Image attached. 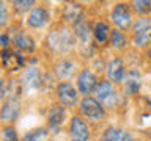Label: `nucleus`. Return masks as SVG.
Returning a JSON list of instances; mask_svg holds the SVG:
<instances>
[{"mask_svg":"<svg viewBox=\"0 0 151 141\" xmlns=\"http://www.w3.org/2000/svg\"><path fill=\"white\" fill-rule=\"evenodd\" d=\"M2 63L3 66L6 68L8 70H17L21 69L24 64H25V61H24V56L21 53H17V52H14L11 47H6V49L2 50Z\"/></svg>","mask_w":151,"mask_h":141,"instance_id":"9b49d317","label":"nucleus"},{"mask_svg":"<svg viewBox=\"0 0 151 141\" xmlns=\"http://www.w3.org/2000/svg\"><path fill=\"white\" fill-rule=\"evenodd\" d=\"M74 68H76V66H74L73 61L61 60V61H58V63L55 64L54 70H55V75L60 80H66V78H69L71 75L74 74Z\"/></svg>","mask_w":151,"mask_h":141,"instance_id":"aec40b11","label":"nucleus"},{"mask_svg":"<svg viewBox=\"0 0 151 141\" xmlns=\"http://www.w3.org/2000/svg\"><path fill=\"white\" fill-rule=\"evenodd\" d=\"M63 17L65 21H73L74 24L82 19V8L79 3H68L63 9Z\"/></svg>","mask_w":151,"mask_h":141,"instance_id":"412c9836","label":"nucleus"},{"mask_svg":"<svg viewBox=\"0 0 151 141\" xmlns=\"http://www.w3.org/2000/svg\"><path fill=\"white\" fill-rule=\"evenodd\" d=\"M2 141H19L16 129L13 125H5L2 132Z\"/></svg>","mask_w":151,"mask_h":141,"instance_id":"b1692460","label":"nucleus"},{"mask_svg":"<svg viewBox=\"0 0 151 141\" xmlns=\"http://www.w3.org/2000/svg\"><path fill=\"white\" fill-rule=\"evenodd\" d=\"M33 5H35V2L33 0H25V2H13V6L16 11L19 13H25L27 9H30Z\"/></svg>","mask_w":151,"mask_h":141,"instance_id":"a878e982","label":"nucleus"},{"mask_svg":"<svg viewBox=\"0 0 151 141\" xmlns=\"http://www.w3.org/2000/svg\"><path fill=\"white\" fill-rule=\"evenodd\" d=\"M11 41L14 42V46H16L17 49H21V50H25V52H33L35 50V42H33L32 38L24 31L16 33Z\"/></svg>","mask_w":151,"mask_h":141,"instance_id":"6ab92c4d","label":"nucleus"},{"mask_svg":"<svg viewBox=\"0 0 151 141\" xmlns=\"http://www.w3.org/2000/svg\"><path fill=\"white\" fill-rule=\"evenodd\" d=\"M110 31L112 30L109 28V25L104 21L96 22L93 27V36H94L98 44H106V42H109V39H110Z\"/></svg>","mask_w":151,"mask_h":141,"instance_id":"dca6fc26","label":"nucleus"},{"mask_svg":"<svg viewBox=\"0 0 151 141\" xmlns=\"http://www.w3.org/2000/svg\"><path fill=\"white\" fill-rule=\"evenodd\" d=\"M146 55H148V58L151 60V47H148V50H146Z\"/></svg>","mask_w":151,"mask_h":141,"instance_id":"c85d7f7f","label":"nucleus"},{"mask_svg":"<svg viewBox=\"0 0 151 141\" xmlns=\"http://www.w3.org/2000/svg\"><path fill=\"white\" fill-rule=\"evenodd\" d=\"M124 63L120 58H113L107 66V78L110 83H120L124 78Z\"/></svg>","mask_w":151,"mask_h":141,"instance_id":"f8f14e48","label":"nucleus"},{"mask_svg":"<svg viewBox=\"0 0 151 141\" xmlns=\"http://www.w3.org/2000/svg\"><path fill=\"white\" fill-rule=\"evenodd\" d=\"M123 83H124V91L127 94H137L140 91V72L137 69H129L126 70L124 74V78H123Z\"/></svg>","mask_w":151,"mask_h":141,"instance_id":"ddd939ff","label":"nucleus"},{"mask_svg":"<svg viewBox=\"0 0 151 141\" xmlns=\"http://www.w3.org/2000/svg\"><path fill=\"white\" fill-rule=\"evenodd\" d=\"M79 110H80V115L83 118H87L90 121H99L106 116V110L104 107L99 103L94 97H83L79 103Z\"/></svg>","mask_w":151,"mask_h":141,"instance_id":"7ed1b4c3","label":"nucleus"},{"mask_svg":"<svg viewBox=\"0 0 151 141\" xmlns=\"http://www.w3.org/2000/svg\"><path fill=\"white\" fill-rule=\"evenodd\" d=\"M0 50H2V44H0ZM0 56H2V52H0Z\"/></svg>","mask_w":151,"mask_h":141,"instance_id":"c756f323","label":"nucleus"},{"mask_svg":"<svg viewBox=\"0 0 151 141\" xmlns=\"http://www.w3.org/2000/svg\"><path fill=\"white\" fill-rule=\"evenodd\" d=\"M110 19L118 27V30H127L129 27H132V14L129 11V5L116 3L110 13Z\"/></svg>","mask_w":151,"mask_h":141,"instance_id":"39448f33","label":"nucleus"},{"mask_svg":"<svg viewBox=\"0 0 151 141\" xmlns=\"http://www.w3.org/2000/svg\"><path fill=\"white\" fill-rule=\"evenodd\" d=\"M65 121V108L61 105H52L49 111V127L57 130Z\"/></svg>","mask_w":151,"mask_h":141,"instance_id":"f3484780","label":"nucleus"},{"mask_svg":"<svg viewBox=\"0 0 151 141\" xmlns=\"http://www.w3.org/2000/svg\"><path fill=\"white\" fill-rule=\"evenodd\" d=\"M19 111H21V103L17 100V96L8 94V97L3 100L2 108H0V121L13 122L14 119H17Z\"/></svg>","mask_w":151,"mask_h":141,"instance_id":"0eeeda50","label":"nucleus"},{"mask_svg":"<svg viewBox=\"0 0 151 141\" xmlns=\"http://www.w3.org/2000/svg\"><path fill=\"white\" fill-rule=\"evenodd\" d=\"M94 99L106 108H112L116 102V93L113 89V85L109 80H101L94 89Z\"/></svg>","mask_w":151,"mask_h":141,"instance_id":"20e7f679","label":"nucleus"},{"mask_svg":"<svg viewBox=\"0 0 151 141\" xmlns=\"http://www.w3.org/2000/svg\"><path fill=\"white\" fill-rule=\"evenodd\" d=\"M46 135H47V132L44 129H36V130H32L24 135L22 141H42L46 138Z\"/></svg>","mask_w":151,"mask_h":141,"instance_id":"5701e85b","label":"nucleus"},{"mask_svg":"<svg viewBox=\"0 0 151 141\" xmlns=\"http://www.w3.org/2000/svg\"><path fill=\"white\" fill-rule=\"evenodd\" d=\"M109 44H110L112 49L115 50H121L126 47V36L124 33L121 30H118V28H113L110 31V39H109Z\"/></svg>","mask_w":151,"mask_h":141,"instance_id":"4be33fe9","label":"nucleus"},{"mask_svg":"<svg viewBox=\"0 0 151 141\" xmlns=\"http://www.w3.org/2000/svg\"><path fill=\"white\" fill-rule=\"evenodd\" d=\"M129 140L131 136L124 130L116 129V127H107L101 136V141H129Z\"/></svg>","mask_w":151,"mask_h":141,"instance_id":"a211bd4d","label":"nucleus"},{"mask_svg":"<svg viewBox=\"0 0 151 141\" xmlns=\"http://www.w3.org/2000/svg\"><path fill=\"white\" fill-rule=\"evenodd\" d=\"M41 83H42V77H41V72L38 68H27L22 72V78H21L22 89H25L28 93L36 91L41 86Z\"/></svg>","mask_w":151,"mask_h":141,"instance_id":"9d476101","label":"nucleus"},{"mask_svg":"<svg viewBox=\"0 0 151 141\" xmlns=\"http://www.w3.org/2000/svg\"><path fill=\"white\" fill-rule=\"evenodd\" d=\"M74 36L77 38L79 42L83 47H87V46H90V42H91L93 30L90 28V25L83 21V19H80V21H77L74 24Z\"/></svg>","mask_w":151,"mask_h":141,"instance_id":"4468645a","label":"nucleus"},{"mask_svg":"<svg viewBox=\"0 0 151 141\" xmlns=\"http://www.w3.org/2000/svg\"><path fill=\"white\" fill-rule=\"evenodd\" d=\"M49 21V13L46 11V8L42 6H35L28 14L27 24L32 28H41L42 25H46Z\"/></svg>","mask_w":151,"mask_h":141,"instance_id":"2eb2a0df","label":"nucleus"},{"mask_svg":"<svg viewBox=\"0 0 151 141\" xmlns=\"http://www.w3.org/2000/svg\"><path fill=\"white\" fill-rule=\"evenodd\" d=\"M132 6L139 14H146L151 11V2H146V0H135Z\"/></svg>","mask_w":151,"mask_h":141,"instance_id":"393cba45","label":"nucleus"},{"mask_svg":"<svg viewBox=\"0 0 151 141\" xmlns=\"http://www.w3.org/2000/svg\"><path fill=\"white\" fill-rule=\"evenodd\" d=\"M57 99H58L61 107L73 108V107H76V103L79 100V93L71 83L61 82L57 86Z\"/></svg>","mask_w":151,"mask_h":141,"instance_id":"423d86ee","label":"nucleus"},{"mask_svg":"<svg viewBox=\"0 0 151 141\" xmlns=\"http://www.w3.org/2000/svg\"><path fill=\"white\" fill-rule=\"evenodd\" d=\"M69 136L71 141H88L90 140V129L80 116L71 118L69 122Z\"/></svg>","mask_w":151,"mask_h":141,"instance_id":"1a4fd4ad","label":"nucleus"},{"mask_svg":"<svg viewBox=\"0 0 151 141\" xmlns=\"http://www.w3.org/2000/svg\"><path fill=\"white\" fill-rule=\"evenodd\" d=\"M47 44L55 52H68L74 46V36L68 28L54 30L47 36Z\"/></svg>","mask_w":151,"mask_h":141,"instance_id":"f257e3e1","label":"nucleus"},{"mask_svg":"<svg viewBox=\"0 0 151 141\" xmlns=\"http://www.w3.org/2000/svg\"><path fill=\"white\" fill-rule=\"evenodd\" d=\"M6 94H8V86L5 85L3 80H0V100H3L5 97H8Z\"/></svg>","mask_w":151,"mask_h":141,"instance_id":"cd10ccee","label":"nucleus"},{"mask_svg":"<svg viewBox=\"0 0 151 141\" xmlns=\"http://www.w3.org/2000/svg\"><path fill=\"white\" fill-rule=\"evenodd\" d=\"M151 41V19L140 17L132 24V42L135 47H145Z\"/></svg>","mask_w":151,"mask_h":141,"instance_id":"f03ea898","label":"nucleus"},{"mask_svg":"<svg viewBox=\"0 0 151 141\" xmlns=\"http://www.w3.org/2000/svg\"><path fill=\"white\" fill-rule=\"evenodd\" d=\"M8 22V8L5 2H0V27Z\"/></svg>","mask_w":151,"mask_h":141,"instance_id":"bb28decb","label":"nucleus"},{"mask_svg":"<svg viewBox=\"0 0 151 141\" xmlns=\"http://www.w3.org/2000/svg\"><path fill=\"white\" fill-rule=\"evenodd\" d=\"M98 78L90 69L80 70V74L77 75V91L80 94H83L85 97L90 96L91 93H94V89L98 86Z\"/></svg>","mask_w":151,"mask_h":141,"instance_id":"6e6552de","label":"nucleus"}]
</instances>
